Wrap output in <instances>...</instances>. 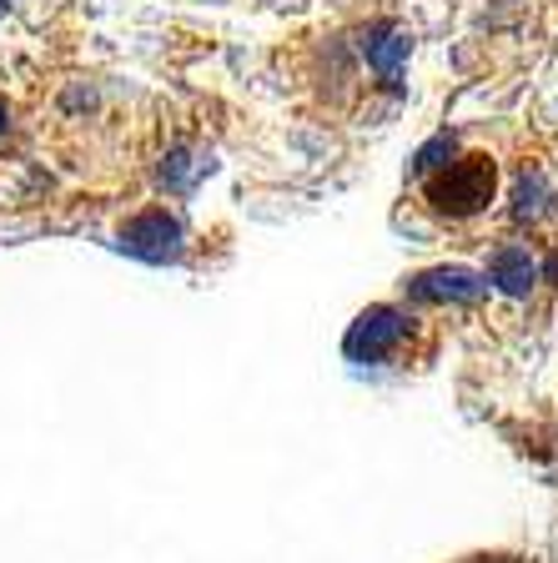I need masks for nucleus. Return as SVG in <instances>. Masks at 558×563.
I'll return each instance as SVG.
<instances>
[{"label": "nucleus", "mask_w": 558, "mask_h": 563, "mask_svg": "<svg viewBox=\"0 0 558 563\" xmlns=\"http://www.w3.org/2000/svg\"><path fill=\"white\" fill-rule=\"evenodd\" d=\"M407 338H413V317L393 312V307H372V312L358 317V328L348 332V352L358 363H387Z\"/></svg>", "instance_id": "2"}, {"label": "nucleus", "mask_w": 558, "mask_h": 563, "mask_svg": "<svg viewBox=\"0 0 558 563\" xmlns=\"http://www.w3.org/2000/svg\"><path fill=\"white\" fill-rule=\"evenodd\" d=\"M483 287H489V282H478L473 272H463V267H438V272L413 277L407 292L418 297V302H473V297H483Z\"/></svg>", "instance_id": "3"}, {"label": "nucleus", "mask_w": 558, "mask_h": 563, "mask_svg": "<svg viewBox=\"0 0 558 563\" xmlns=\"http://www.w3.org/2000/svg\"><path fill=\"white\" fill-rule=\"evenodd\" d=\"M489 282H499L503 292H528V287H534V257H528V246H499L489 262Z\"/></svg>", "instance_id": "4"}, {"label": "nucleus", "mask_w": 558, "mask_h": 563, "mask_svg": "<svg viewBox=\"0 0 558 563\" xmlns=\"http://www.w3.org/2000/svg\"><path fill=\"white\" fill-rule=\"evenodd\" d=\"M499 191V166L489 156H463V162H448V172L433 176L428 187V207L438 217H453V222H468L493 201Z\"/></svg>", "instance_id": "1"}]
</instances>
